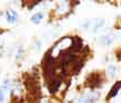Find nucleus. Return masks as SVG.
Here are the masks:
<instances>
[{
    "label": "nucleus",
    "instance_id": "nucleus-7",
    "mask_svg": "<svg viewBox=\"0 0 121 103\" xmlns=\"http://www.w3.org/2000/svg\"><path fill=\"white\" fill-rule=\"evenodd\" d=\"M101 43L108 46V45L112 43V37L111 36H103V37H101Z\"/></svg>",
    "mask_w": 121,
    "mask_h": 103
},
{
    "label": "nucleus",
    "instance_id": "nucleus-5",
    "mask_svg": "<svg viewBox=\"0 0 121 103\" xmlns=\"http://www.w3.org/2000/svg\"><path fill=\"white\" fill-rule=\"evenodd\" d=\"M92 25H93V30L95 31L98 28H100V27H102L104 25V20L103 19H96L94 21H92Z\"/></svg>",
    "mask_w": 121,
    "mask_h": 103
},
{
    "label": "nucleus",
    "instance_id": "nucleus-2",
    "mask_svg": "<svg viewBox=\"0 0 121 103\" xmlns=\"http://www.w3.org/2000/svg\"><path fill=\"white\" fill-rule=\"evenodd\" d=\"M81 47H82V40H81V38H78V37H75V38L73 39L72 46H71L72 51H73V52L80 51V49H81Z\"/></svg>",
    "mask_w": 121,
    "mask_h": 103
},
{
    "label": "nucleus",
    "instance_id": "nucleus-3",
    "mask_svg": "<svg viewBox=\"0 0 121 103\" xmlns=\"http://www.w3.org/2000/svg\"><path fill=\"white\" fill-rule=\"evenodd\" d=\"M6 18H7V20H8L9 22H13L17 20V13H16V11H13V10H8L7 13H6Z\"/></svg>",
    "mask_w": 121,
    "mask_h": 103
},
{
    "label": "nucleus",
    "instance_id": "nucleus-9",
    "mask_svg": "<svg viewBox=\"0 0 121 103\" xmlns=\"http://www.w3.org/2000/svg\"><path fill=\"white\" fill-rule=\"evenodd\" d=\"M87 102H89V96L87 95H82L78 100V103H87Z\"/></svg>",
    "mask_w": 121,
    "mask_h": 103
},
{
    "label": "nucleus",
    "instance_id": "nucleus-8",
    "mask_svg": "<svg viewBox=\"0 0 121 103\" xmlns=\"http://www.w3.org/2000/svg\"><path fill=\"white\" fill-rule=\"evenodd\" d=\"M108 73L110 75V77H114V75H116V66L114 65H109Z\"/></svg>",
    "mask_w": 121,
    "mask_h": 103
},
{
    "label": "nucleus",
    "instance_id": "nucleus-6",
    "mask_svg": "<svg viewBox=\"0 0 121 103\" xmlns=\"http://www.w3.org/2000/svg\"><path fill=\"white\" fill-rule=\"evenodd\" d=\"M43 17H44L43 13H35L34 16L31 17V21L35 22V24H38V22L43 19Z\"/></svg>",
    "mask_w": 121,
    "mask_h": 103
},
{
    "label": "nucleus",
    "instance_id": "nucleus-10",
    "mask_svg": "<svg viewBox=\"0 0 121 103\" xmlns=\"http://www.w3.org/2000/svg\"><path fill=\"white\" fill-rule=\"evenodd\" d=\"M4 90L2 87H0V103L4 102Z\"/></svg>",
    "mask_w": 121,
    "mask_h": 103
},
{
    "label": "nucleus",
    "instance_id": "nucleus-1",
    "mask_svg": "<svg viewBox=\"0 0 121 103\" xmlns=\"http://www.w3.org/2000/svg\"><path fill=\"white\" fill-rule=\"evenodd\" d=\"M100 77L98 74H91L90 76L87 77L86 80V85L87 86H95V85H99L100 83Z\"/></svg>",
    "mask_w": 121,
    "mask_h": 103
},
{
    "label": "nucleus",
    "instance_id": "nucleus-4",
    "mask_svg": "<svg viewBox=\"0 0 121 103\" xmlns=\"http://www.w3.org/2000/svg\"><path fill=\"white\" fill-rule=\"evenodd\" d=\"M119 89H120V82H117L116 85L112 87V90L110 91V94L108 95V99H111L112 96H114V95L117 94V92L119 91Z\"/></svg>",
    "mask_w": 121,
    "mask_h": 103
}]
</instances>
